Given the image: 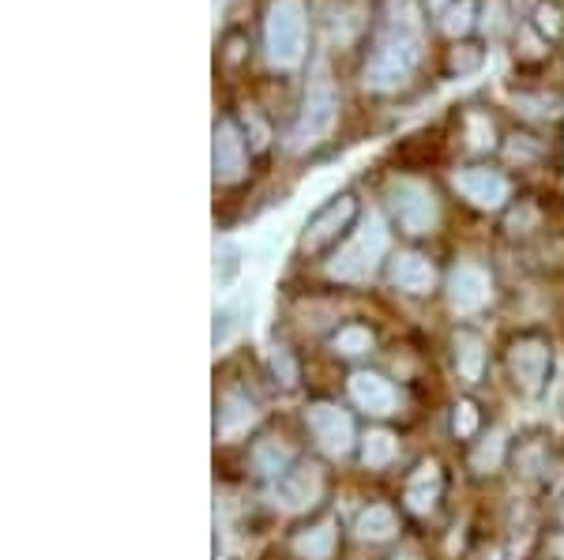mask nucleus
<instances>
[{
  "mask_svg": "<svg viewBox=\"0 0 564 560\" xmlns=\"http://www.w3.org/2000/svg\"><path fill=\"white\" fill-rule=\"evenodd\" d=\"M218 381V376H215ZM268 376L263 365L257 376H234L223 369V381L215 384V444L218 448H245L257 432L268 426Z\"/></svg>",
  "mask_w": 564,
  "mask_h": 560,
  "instance_id": "nucleus-1",
  "label": "nucleus"
},
{
  "mask_svg": "<svg viewBox=\"0 0 564 560\" xmlns=\"http://www.w3.org/2000/svg\"><path fill=\"white\" fill-rule=\"evenodd\" d=\"M297 421H302V432L308 440V451L321 455L324 463L339 466V463H354L361 444V426L358 414L347 399H335V395H308L297 410Z\"/></svg>",
  "mask_w": 564,
  "mask_h": 560,
  "instance_id": "nucleus-2",
  "label": "nucleus"
},
{
  "mask_svg": "<svg viewBox=\"0 0 564 560\" xmlns=\"http://www.w3.org/2000/svg\"><path fill=\"white\" fill-rule=\"evenodd\" d=\"M238 455L245 466V482H257L260 490H271V485L282 482V477L308 455V440L302 432V421L271 418L268 426L238 451Z\"/></svg>",
  "mask_w": 564,
  "mask_h": 560,
  "instance_id": "nucleus-3",
  "label": "nucleus"
},
{
  "mask_svg": "<svg viewBox=\"0 0 564 560\" xmlns=\"http://www.w3.org/2000/svg\"><path fill=\"white\" fill-rule=\"evenodd\" d=\"M500 369L520 399H542L553 384V373H557V350H553L550 331L520 328L516 336H508V342L500 347Z\"/></svg>",
  "mask_w": 564,
  "mask_h": 560,
  "instance_id": "nucleus-4",
  "label": "nucleus"
},
{
  "mask_svg": "<svg viewBox=\"0 0 564 560\" xmlns=\"http://www.w3.org/2000/svg\"><path fill=\"white\" fill-rule=\"evenodd\" d=\"M343 395H347V403L354 406V414H361L372 426H399V421L406 418L411 387L399 384L388 369L358 365V369H347Z\"/></svg>",
  "mask_w": 564,
  "mask_h": 560,
  "instance_id": "nucleus-5",
  "label": "nucleus"
},
{
  "mask_svg": "<svg viewBox=\"0 0 564 560\" xmlns=\"http://www.w3.org/2000/svg\"><path fill=\"white\" fill-rule=\"evenodd\" d=\"M332 490H335L332 463H324L321 455L308 451L294 471L263 493H268V504L275 516L282 512V516H290V519H305V516H316V512L332 508Z\"/></svg>",
  "mask_w": 564,
  "mask_h": 560,
  "instance_id": "nucleus-6",
  "label": "nucleus"
},
{
  "mask_svg": "<svg viewBox=\"0 0 564 560\" xmlns=\"http://www.w3.org/2000/svg\"><path fill=\"white\" fill-rule=\"evenodd\" d=\"M448 490H452L448 463H444L441 455H417L414 463H406L403 477H399L395 501L411 523L433 527V523L441 519V512L448 508Z\"/></svg>",
  "mask_w": 564,
  "mask_h": 560,
  "instance_id": "nucleus-7",
  "label": "nucleus"
},
{
  "mask_svg": "<svg viewBox=\"0 0 564 560\" xmlns=\"http://www.w3.org/2000/svg\"><path fill=\"white\" fill-rule=\"evenodd\" d=\"M561 463H564V451L553 440V432L545 426H531L516 432L512 455H508V477L523 493H550L553 474L561 471Z\"/></svg>",
  "mask_w": 564,
  "mask_h": 560,
  "instance_id": "nucleus-8",
  "label": "nucleus"
},
{
  "mask_svg": "<svg viewBox=\"0 0 564 560\" xmlns=\"http://www.w3.org/2000/svg\"><path fill=\"white\" fill-rule=\"evenodd\" d=\"M350 541V527L335 508L316 516L294 519V527L282 535V557L286 560H343Z\"/></svg>",
  "mask_w": 564,
  "mask_h": 560,
  "instance_id": "nucleus-9",
  "label": "nucleus"
},
{
  "mask_svg": "<svg viewBox=\"0 0 564 560\" xmlns=\"http://www.w3.org/2000/svg\"><path fill=\"white\" fill-rule=\"evenodd\" d=\"M448 365L452 376H456L459 392L478 395L481 387L489 384V373H494V347L481 336L475 323H459L448 339Z\"/></svg>",
  "mask_w": 564,
  "mask_h": 560,
  "instance_id": "nucleus-10",
  "label": "nucleus"
},
{
  "mask_svg": "<svg viewBox=\"0 0 564 560\" xmlns=\"http://www.w3.org/2000/svg\"><path fill=\"white\" fill-rule=\"evenodd\" d=\"M406 512L399 508V501H384V496H372L361 504L350 519V541L354 546H369V549H391L406 538Z\"/></svg>",
  "mask_w": 564,
  "mask_h": 560,
  "instance_id": "nucleus-11",
  "label": "nucleus"
},
{
  "mask_svg": "<svg viewBox=\"0 0 564 560\" xmlns=\"http://www.w3.org/2000/svg\"><path fill=\"white\" fill-rule=\"evenodd\" d=\"M512 432H508L500 421H494L475 444H467L459 451L463 455V471H467L470 482L489 485L497 482L500 474H508V455H512Z\"/></svg>",
  "mask_w": 564,
  "mask_h": 560,
  "instance_id": "nucleus-12",
  "label": "nucleus"
},
{
  "mask_svg": "<svg viewBox=\"0 0 564 560\" xmlns=\"http://www.w3.org/2000/svg\"><path fill=\"white\" fill-rule=\"evenodd\" d=\"M324 350L332 361H343L347 369L369 365L380 354V331L369 320H343L339 328L327 331Z\"/></svg>",
  "mask_w": 564,
  "mask_h": 560,
  "instance_id": "nucleus-13",
  "label": "nucleus"
},
{
  "mask_svg": "<svg viewBox=\"0 0 564 560\" xmlns=\"http://www.w3.org/2000/svg\"><path fill=\"white\" fill-rule=\"evenodd\" d=\"M489 301H494V283H489L486 271L470 267V264H459L456 271H452L448 305H452V312H456L459 323L478 320V316L489 309Z\"/></svg>",
  "mask_w": 564,
  "mask_h": 560,
  "instance_id": "nucleus-14",
  "label": "nucleus"
},
{
  "mask_svg": "<svg viewBox=\"0 0 564 560\" xmlns=\"http://www.w3.org/2000/svg\"><path fill=\"white\" fill-rule=\"evenodd\" d=\"M403 459V432L399 426H369L361 429V444H358V471H366L369 477H380V474H391Z\"/></svg>",
  "mask_w": 564,
  "mask_h": 560,
  "instance_id": "nucleus-15",
  "label": "nucleus"
},
{
  "mask_svg": "<svg viewBox=\"0 0 564 560\" xmlns=\"http://www.w3.org/2000/svg\"><path fill=\"white\" fill-rule=\"evenodd\" d=\"M354 215H358L354 196H343V200L327 204L324 211H316V219L305 226L302 252H308V256H321V252L335 249L343 238H347V226L354 222Z\"/></svg>",
  "mask_w": 564,
  "mask_h": 560,
  "instance_id": "nucleus-16",
  "label": "nucleus"
},
{
  "mask_svg": "<svg viewBox=\"0 0 564 560\" xmlns=\"http://www.w3.org/2000/svg\"><path fill=\"white\" fill-rule=\"evenodd\" d=\"M260 365H263V376H268L271 392L290 395L305 387V358H302V350H294L290 342H275V347L263 354Z\"/></svg>",
  "mask_w": 564,
  "mask_h": 560,
  "instance_id": "nucleus-17",
  "label": "nucleus"
},
{
  "mask_svg": "<svg viewBox=\"0 0 564 560\" xmlns=\"http://www.w3.org/2000/svg\"><path fill=\"white\" fill-rule=\"evenodd\" d=\"M489 426H494V421L486 418V406H481L478 395L463 392L459 399L452 403V410H448V437H452V444H456L459 451L467 448V444H475V440Z\"/></svg>",
  "mask_w": 564,
  "mask_h": 560,
  "instance_id": "nucleus-18",
  "label": "nucleus"
},
{
  "mask_svg": "<svg viewBox=\"0 0 564 560\" xmlns=\"http://www.w3.org/2000/svg\"><path fill=\"white\" fill-rule=\"evenodd\" d=\"M391 286L399 294H411V297H430L436 290V271L425 256H414V252H403V256L391 260L388 271Z\"/></svg>",
  "mask_w": 564,
  "mask_h": 560,
  "instance_id": "nucleus-19",
  "label": "nucleus"
},
{
  "mask_svg": "<svg viewBox=\"0 0 564 560\" xmlns=\"http://www.w3.org/2000/svg\"><path fill=\"white\" fill-rule=\"evenodd\" d=\"M553 508H545V530H564V490L550 496Z\"/></svg>",
  "mask_w": 564,
  "mask_h": 560,
  "instance_id": "nucleus-20",
  "label": "nucleus"
},
{
  "mask_svg": "<svg viewBox=\"0 0 564 560\" xmlns=\"http://www.w3.org/2000/svg\"><path fill=\"white\" fill-rule=\"evenodd\" d=\"M542 549L553 560H564V530H545V535H542Z\"/></svg>",
  "mask_w": 564,
  "mask_h": 560,
  "instance_id": "nucleus-21",
  "label": "nucleus"
},
{
  "mask_svg": "<svg viewBox=\"0 0 564 560\" xmlns=\"http://www.w3.org/2000/svg\"><path fill=\"white\" fill-rule=\"evenodd\" d=\"M380 560H430V557H425L422 549H414V546H406V541H399V546H391Z\"/></svg>",
  "mask_w": 564,
  "mask_h": 560,
  "instance_id": "nucleus-22",
  "label": "nucleus"
}]
</instances>
